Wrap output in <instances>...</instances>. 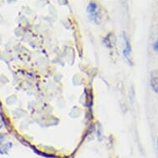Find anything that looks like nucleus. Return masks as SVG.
Instances as JSON below:
<instances>
[{"label": "nucleus", "instance_id": "3", "mask_svg": "<svg viewBox=\"0 0 158 158\" xmlns=\"http://www.w3.org/2000/svg\"><path fill=\"white\" fill-rule=\"evenodd\" d=\"M123 41H124V48H123V56L126 58V60H130V56L132 52V46L130 43V41L126 36V34L123 33Z\"/></svg>", "mask_w": 158, "mask_h": 158}, {"label": "nucleus", "instance_id": "4", "mask_svg": "<svg viewBox=\"0 0 158 158\" xmlns=\"http://www.w3.org/2000/svg\"><path fill=\"white\" fill-rule=\"evenodd\" d=\"M152 50L155 52H158V34L157 36H156V39L155 40V42H153Z\"/></svg>", "mask_w": 158, "mask_h": 158}, {"label": "nucleus", "instance_id": "2", "mask_svg": "<svg viewBox=\"0 0 158 158\" xmlns=\"http://www.w3.org/2000/svg\"><path fill=\"white\" fill-rule=\"evenodd\" d=\"M149 83L152 90L156 94H158V70H153L151 71Z\"/></svg>", "mask_w": 158, "mask_h": 158}, {"label": "nucleus", "instance_id": "1", "mask_svg": "<svg viewBox=\"0 0 158 158\" xmlns=\"http://www.w3.org/2000/svg\"><path fill=\"white\" fill-rule=\"evenodd\" d=\"M87 15L91 23L95 25H100L103 21V12L102 8L96 1H90L86 8Z\"/></svg>", "mask_w": 158, "mask_h": 158}, {"label": "nucleus", "instance_id": "5", "mask_svg": "<svg viewBox=\"0 0 158 158\" xmlns=\"http://www.w3.org/2000/svg\"><path fill=\"white\" fill-rule=\"evenodd\" d=\"M156 149H157V152H158V137H157V139H156Z\"/></svg>", "mask_w": 158, "mask_h": 158}]
</instances>
